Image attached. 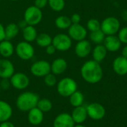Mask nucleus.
Masks as SVG:
<instances>
[{"label":"nucleus","instance_id":"a211bd4d","mask_svg":"<svg viewBox=\"0 0 127 127\" xmlns=\"http://www.w3.org/2000/svg\"><path fill=\"white\" fill-rule=\"evenodd\" d=\"M68 68V63L63 58H57L51 64V72L55 75L63 74Z\"/></svg>","mask_w":127,"mask_h":127},{"label":"nucleus","instance_id":"c756f323","mask_svg":"<svg viewBox=\"0 0 127 127\" xmlns=\"http://www.w3.org/2000/svg\"><path fill=\"white\" fill-rule=\"evenodd\" d=\"M48 4L52 10L60 12L64 9L65 6V0H48Z\"/></svg>","mask_w":127,"mask_h":127},{"label":"nucleus","instance_id":"6e6552de","mask_svg":"<svg viewBox=\"0 0 127 127\" xmlns=\"http://www.w3.org/2000/svg\"><path fill=\"white\" fill-rule=\"evenodd\" d=\"M31 74L37 77H44L51 73V64L46 60H38L31 66Z\"/></svg>","mask_w":127,"mask_h":127},{"label":"nucleus","instance_id":"9b49d317","mask_svg":"<svg viewBox=\"0 0 127 127\" xmlns=\"http://www.w3.org/2000/svg\"><path fill=\"white\" fill-rule=\"evenodd\" d=\"M68 35L71 39L79 42L86 39L87 30L80 24H71L68 29Z\"/></svg>","mask_w":127,"mask_h":127},{"label":"nucleus","instance_id":"72a5a7b5","mask_svg":"<svg viewBox=\"0 0 127 127\" xmlns=\"http://www.w3.org/2000/svg\"><path fill=\"white\" fill-rule=\"evenodd\" d=\"M48 3V0H34V6L39 9H43L45 8Z\"/></svg>","mask_w":127,"mask_h":127},{"label":"nucleus","instance_id":"39448f33","mask_svg":"<svg viewBox=\"0 0 127 127\" xmlns=\"http://www.w3.org/2000/svg\"><path fill=\"white\" fill-rule=\"evenodd\" d=\"M42 10L34 5L27 7L24 13V20L26 22L28 25L35 26L39 24L42 19Z\"/></svg>","mask_w":127,"mask_h":127},{"label":"nucleus","instance_id":"aec40b11","mask_svg":"<svg viewBox=\"0 0 127 127\" xmlns=\"http://www.w3.org/2000/svg\"><path fill=\"white\" fill-rule=\"evenodd\" d=\"M15 52V47L10 40L4 39L0 42V55L3 58H9L10 57L13 53Z\"/></svg>","mask_w":127,"mask_h":127},{"label":"nucleus","instance_id":"f704fd0d","mask_svg":"<svg viewBox=\"0 0 127 127\" xmlns=\"http://www.w3.org/2000/svg\"><path fill=\"white\" fill-rule=\"evenodd\" d=\"M11 86L10 79H1L0 82V89L3 90H7Z\"/></svg>","mask_w":127,"mask_h":127},{"label":"nucleus","instance_id":"f03ea898","mask_svg":"<svg viewBox=\"0 0 127 127\" xmlns=\"http://www.w3.org/2000/svg\"><path fill=\"white\" fill-rule=\"evenodd\" d=\"M39 97L32 92H25L20 94L16 100V105L21 112H28L31 109L36 107Z\"/></svg>","mask_w":127,"mask_h":127},{"label":"nucleus","instance_id":"a878e982","mask_svg":"<svg viewBox=\"0 0 127 127\" xmlns=\"http://www.w3.org/2000/svg\"><path fill=\"white\" fill-rule=\"evenodd\" d=\"M69 97V102L70 104L73 107H78L80 106H83L84 102V95L83 93L78 90H77L75 92H74Z\"/></svg>","mask_w":127,"mask_h":127},{"label":"nucleus","instance_id":"58836bf2","mask_svg":"<svg viewBox=\"0 0 127 127\" xmlns=\"http://www.w3.org/2000/svg\"><path fill=\"white\" fill-rule=\"evenodd\" d=\"M0 127H15V126L9 121H7L4 122H1L0 124Z\"/></svg>","mask_w":127,"mask_h":127},{"label":"nucleus","instance_id":"4be33fe9","mask_svg":"<svg viewBox=\"0 0 127 127\" xmlns=\"http://www.w3.org/2000/svg\"><path fill=\"white\" fill-rule=\"evenodd\" d=\"M108 51L106 50V47L103 44L96 45V46L92 50V57L93 60L97 63L102 62L106 57Z\"/></svg>","mask_w":127,"mask_h":127},{"label":"nucleus","instance_id":"dca6fc26","mask_svg":"<svg viewBox=\"0 0 127 127\" xmlns=\"http://www.w3.org/2000/svg\"><path fill=\"white\" fill-rule=\"evenodd\" d=\"M112 68L114 71L120 76L127 74V58L123 56L116 57L113 61Z\"/></svg>","mask_w":127,"mask_h":127},{"label":"nucleus","instance_id":"b1692460","mask_svg":"<svg viewBox=\"0 0 127 127\" xmlns=\"http://www.w3.org/2000/svg\"><path fill=\"white\" fill-rule=\"evenodd\" d=\"M5 28V39L11 40L14 39L19 33L20 28H19L18 25L16 23H9Z\"/></svg>","mask_w":127,"mask_h":127},{"label":"nucleus","instance_id":"9d476101","mask_svg":"<svg viewBox=\"0 0 127 127\" xmlns=\"http://www.w3.org/2000/svg\"><path fill=\"white\" fill-rule=\"evenodd\" d=\"M11 86L18 90L25 89L30 84L29 77L22 72L14 73L10 78Z\"/></svg>","mask_w":127,"mask_h":127},{"label":"nucleus","instance_id":"4c0bfd02","mask_svg":"<svg viewBox=\"0 0 127 127\" xmlns=\"http://www.w3.org/2000/svg\"><path fill=\"white\" fill-rule=\"evenodd\" d=\"M5 39V28L4 25L0 22V42Z\"/></svg>","mask_w":127,"mask_h":127},{"label":"nucleus","instance_id":"1a4fd4ad","mask_svg":"<svg viewBox=\"0 0 127 127\" xmlns=\"http://www.w3.org/2000/svg\"><path fill=\"white\" fill-rule=\"evenodd\" d=\"M88 117L94 121H100L106 115L104 106L99 103H92L86 106Z\"/></svg>","mask_w":127,"mask_h":127},{"label":"nucleus","instance_id":"393cba45","mask_svg":"<svg viewBox=\"0 0 127 127\" xmlns=\"http://www.w3.org/2000/svg\"><path fill=\"white\" fill-rule=\"evenodd\" d=\"M52 37L47 33H40L37 35L36 42L37 45L41 48H46L47 46L52 44Z\"/></svg>","mask_w":127,"mask_h":127},{"label":"nucleus","instance_id":"bb28decb","mask_svg":"<svg viewBox=\"0 0 127 127\" xmlns=\"http://www.w3.org/2000/svg\"><path fill=\"white\" fill-rule=\"evenodd\" d=\"M71 22L70 17L64 15L59 16L55 19V25L57 28L61 30L68 29V28L71 25Z\"/></svg>","mask_w":127,"mask_h":127},{"label":"nucleus","instance_id":"7ed1b4c3","mask_svg":"<svg viewBox=\"0 0 127 127\" xmlns=\"http://www.w3.org/2000/svg\"><path fill=\"white\" fill-rule=\"evenodd\" d=\"M77 90V83L71 77H64L57 83V91L63 97H69Z\"/></svg>","mask_w":127,"mask_h":127},{"label":"nucleus","instance_id":"e433bc0d","mask_svg":"<svg viewBox=\"0 0 127 127\" xmlns=\"http://www.w3.org/2000/svg\"><path fill=\"white\" fill-rule=\"evenodd\" d=\"M45 48V53L47 54H48V55H52V54H54L55 52H56V48H55V47L52 45V44H51L50 45H48V46H47L46 48Z\"/></svg>","mask_w":127,"mask_h":127},{"label":"nucleus","instance_id":"f257e3e1","mask_svg":"<svg viewBox=\"0 0 127 127\" xmlns=\"http://www.w3.org/2000/svg\"><path fill=\"white\" fill-rule=\"evenodd\" d=\"M80 74L86 82L95 84L102 80L103 71L100 63L92 60L83 63L80 68Z\"/></svg>","mask_w":127,"mask_h":127},{"label":"nucleus","instance_id":"a19ab883","mask_svg":"<svg viewBox=\"0 0 127 127\" xmlns=\"http://www.w3.org/2000/svg\"><path fill=\"white\" fill-rule=\"evenodd\" d=\"M121 56H123L124 57L127 58V45H125L124 47V48L122 49V55Z\"/></svg>","mask_w":127,"mask_h":127},{"label":"nucleus","instance_id":"cd10ccee","mask_svg":"<svg viewBox=\"0 0 127 127\" xmlns=\"http://www.w3.org/2000/svg\"><path fill=\"white\" fill-rule=\"evenodd\" d=\"M105 37H106V35L100 29L93 31V32H91V33L89 35V39H90L91 42H92L93 43H95L96 45L103 44V41L105 39Z\"/></svg>","mask_w":127,"mask_h":127},{"label":"nucleus","instance_id":"5701e85b","mask_svg":"<svg viewBox=\"0 0 127 127\" xmlns=\"http://www.w3.org/2000/svg\"><path fill=\"white\" fill-rule=\"evenodd\" d=\"M22 32L24 40L28 42H34L38 35L35 27L32 25H27L26 27L22 29Z\"/></svg>","mask_w":127,"mask_h":127},{"label":"nucleus","instance_id":"20e7f679","mask_svg":"<svg viewBox=\"0 0 127 127\" xmlns=\"http://www.w3.org/2000/svg\"><path fill=\"white\" fill-rule=\"evenodd\" d=\"M121 29L120 21L115 16H109L100 22V30L106 36L115 35Z\"/></svg>","mask_w":127,"mask_h":127},{"label":"nucleus","instance_id":"4468645a","mask_svg":"<svg viewBox=\"0 0 127 127\" xmlns=\"http://www.w3.org/2000/svg\"><path fill=\"white\" fill-rule=\"evenodd\" d=\"M75 125L72 117L68 113H61L59 114L54 120V127H74Z\"/></svg>","mask_w":127,"mask_h":127},{"label":"nucleus","instance_id":"c9c22d12","mask_svg":"<svg viewBox=\"0 0 127 127\" xmlns=\"http://www.w3.org/2000/svg\"><path fill=\"white\" fill-rule=\"evenodd\" d=\"M70 19L72 24H80L81 21V16L78 13H74L70 17Z\"/></svg>","mask_w":127,"mask_h":127},{"label":"nucleus","instance_id":"412c9836","mask_svg":"<svg viewBox=\"0 0 127 127\" xmlns=\"http://www.w3.org/2000/svg\"><path fill=\"white\" fill-rule=\"evenodd\" d=\"M13 115L11 106L6 101L0 100V123L9 121Z\"/></svg>","mask_w":127,"mask_h":127},{"label":"nucleus","instance_id":"c85d7f7f","mask_svg":"<svg viewBox=\"0 0 127 127\" xmlns=\"http://www.w3.org/2000/svg\"><path fill=\"white\" fill-rule=\"evenodd\" d=\"M36 107L39 110H41L43 113H45V112H48L52 109L53 104L50 100L47 98H42V99L39 100Z\"/></svg>","mask_w":127,"mask_h":127},{"label":"nucleus","instance_id":"f3484780","mask_svg":"<svg viewBox=\"0 0 127 127\" xmlns=\"http://www.w3.org/2000/svg\"><path fill=\"white\" fill-rule=\"evenodd\" d=\"M44 119V113L37 107H35L28 112V121L33 126L41 124Z\"/></svg>","mask_w":127,"mask_h":127},{"label":"nucleus","instance_id":"7c9ffc66","mask_svg":"<svg viewBox=\"0 0 127 127\" xmlns=\"http://www.w3.org/2000/svg\"><path fill=\"white\" fill-rule=\"evenodd\" d=\"M87 29L91 32L100 29V22L97 19H91L87 22Z\"/></svg>","mask_w":127,"mask_h":127},{"label":"nucleus","instance_id":"0eeeda50","mask_svg":"<svg viewBox=\"0 0 127 127\" xmlns=\"http://www.w3.org/2000/svg\"><path fill=\"white\" fill-rule=\"evenodd\" d=\"M52 45L57 51H66L71 48L72 39L68 34L58 33L52 39Z\"/></svg>","mask_w":127,"mask_h":127},{"label":"nucleus","instance_id":"ddd939ff","mask_svg":"<svg viewBox=\"0 0 127 127\" xmlns=\"http://www.w3.org/2000/svg\"><path fill=\"white\" fill-rule=\"evenodd\" d=\"M92 51V44L89 41L86 39L77 42L74 48V52L76 55L80 58H85L88 57Z\"/></svg>","mask_w":127,"mask_h":127},{"label":"nucleus","instance_id":"2eb2a0df","mask_svg":"<svg viewBox=\"0 0 127 127\" xmlns=\"http://www.w3.org/2000/svg\"><path fill=\"white\" fill-rule=\"evenodd\" d=\"M103 44L108 51L115 52L121 48L122 43L120 41L119 38L115 35H109L106 36Z\"/></svg>","mask_w":127,"mask_h":127},{"label":"nucleus","instance_id":"79ce46f5","mask_svg":"<svg viewBox=\"0 0 127 127\" xmlns=\"http://www.w3.org/2000/svg\"><path fill=\"white\" fill-rule=\"evenodd\" d=\"M74 127H86V126L83 125V124H77V125H74Z\"/></svg>","mask_w":127,"mask_h":127},{"label":"nucleus","instance_id":"473e14b6","mask_svg":"<svg viewBox=\"0 0 127 127\" xmlns=\"http://www.w3.org/2000/svg\"><path fill=\"white\" fill-rule=\"evenodd\" d=\"M118 33V37L119 38L121 43L127 44V26L121 28Z\"/></svg>","mask_w":127,"mask_h":127},{"label":"nucleus","instance_id":"37998d69","mask_svg":"<svg viewBox=\"0 0 127 127\" xmlns=\"http://www.w3.org/2000/svg\"><path fill=\"white\" fill-rule=\"evenodd\" d=\"M10 1H17V0H10Z\"/></svg>","mask_w":127,"mask_h":127},{"label":"nucleus","instance_id":"423d86ee","mask_svg":"<svg viewBox=\"0 0 127 127\" xmlns=\"http://www.w3.org/2000/svg\"><path fill=\"white\" fill-rule=\"evenodd\" d=\"M15 53L22 60H29L34 56V48L31 42L26 41L19 42L15 47Z\"/></svg>","mask_w":127,"mask_h":127},{"label":"nucleus","instance_id":"6ab92c4d","mask_svg":"<svg viewBox=\"0 0 127 127\" xmlns=\"http://www.w3.org/2000/svg\"><path fill=\"white\" fill-rule=\"evenodd\" d=\"M71 117L73 121L77 124H82L84 123L88 118L86 107L83 106H80L78 107H75L71 113Z\"/></svg>","mask_w":127,"mask_h":127},{"label":"nucleus","instance_id":"ea45409f","mask_svg":"<svg viewBox=\"0 0 127 127\" xmlns=\"http://www.w3.org/2000/svg\"><path fill=\"white\" fill-rule=\"evenodd\" d=\"M18 26H19V28L22 30V28H24L25 27H26L27 25H28V24L26 23V22L23 19V20H22V21H20L18 24Z\"/></svg>","mask_w":127,"mask_h":127},{"label":"nucleus","instance_id":"2f4dec72","mask_svg":"<svg viewBox=\"0 0 127 127\" xmlns=\"http://www.w3.org/2000/svg\"><path fill=\"white\" fill-rule=\"evenodd\" d=\"M44 83L45 84L48 86V87H52V86H54L57 83V77H56V75L54 74L53 73H49L47 75H45L44 77Z\"/></svg>","mask_w":127,"mask_h":127},{"label":"nucleus","instance_id":"f8f14e48","mask_svg":"<svg viewBox=\"0 0 127 127\" xmlns=\"http://www.w3.org/2000/svg\"><path fill=\"white\" fill-rule=\"evenodd\" d=\"M15 73V68L11 61L6 58L0 60V77L10 79Z\"/></svg>","mask_w":127,"mask_h":127}]
</instances>
